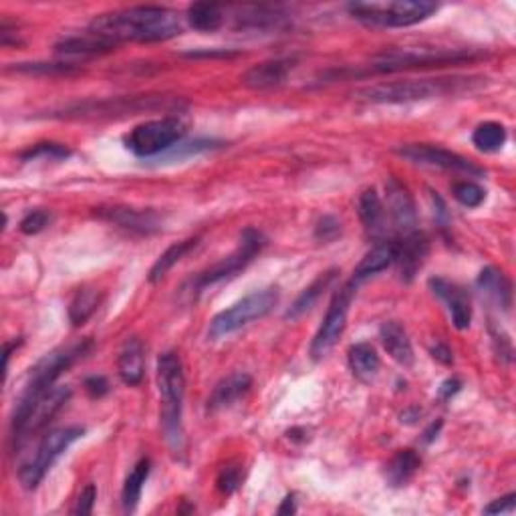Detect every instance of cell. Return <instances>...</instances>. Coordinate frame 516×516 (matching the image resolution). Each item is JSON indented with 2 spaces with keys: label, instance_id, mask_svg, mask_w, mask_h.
<instances>
[{
  "label": "cell",
  "instance_id": "cell-14",
  "mask_svg": "<svg viewBox=\"0 0 516 516\" xmlns=\"http://www.w3.org/2000/svg\"><path fill=\"white\" fill-rule=\"evenodd\" d=\"M71 398V390H69L67 385L61 387H53V390H49L42 398L37 401V406L31 410V414L24 419V424L16 429L13 434V442L16 448H21L24 440H29L31 436L39 434L42 428L49 426V421L53 419L65 403Z\"/></svg>",
  "mask_w": 516,
  "mask_h": 516
},
{
  "label": "cell",
  "instance_id": "cell-45",
  "mask_svg": "<svg viewBox=\"0 0 516 516\" xmlns=\"http://www.w3.org/2000/svg\"><path fill=\"white\" fill-rule=\"evenodd\" d=\"M429 354H432V357L436 361H440L442 365H452V361H454V355H452V351L448 346H444V343L438 341L436 346L429 349Z\"/></svg>",
  "mask_w": 516,
  "mask_h": 516
},
{
  "label": "cell",
  "instance_id": "cell-18",
  "mask_svg": "<svg viewBox=\"0 0 516 516\" xmlns=\"http://www.w3.org/2000/svg\"><path fill=\"white\" fill-rule=\"evenodd\" d=\"M395 248H398V253H395V264H398L400 269L401 281H414L429 253L428 238L416 230L408 236H400V240H395Z\"/></svg>",
  "mask_w": 516,
  "mask_h": 516
},
{
  "label": "cell",
  "instance_id": "cell-40",
  "mask_svg": "<svg viewBox=\"0 0 516 516\" xmlns=\"http://www.w3.org/2000/svg\"><path fill=\"white\" fill-rule=\"evenodd\" d=\"M51 222V214L47 210H31L27 217L21 220L19 230L23 235L32 236V235H39V232L45 230Z\"/></svg>",
  "mask_w": 516,
  "mask_h": 516
},
{
  "label": "cell",
  "instance_id": "cell-13",
  "mask_svg": "<svg viewBox=\"0 0 516 516\" xmlns=\"http://www.w3.org/2000/svg\"><path fill=\"white\" fill-rule=\"evenodd\" d=\"M401 158H406L411 163L438 170H448L456 171V174H466V176H484V170L478 168L476 163H472L460 153L450 152L440 145H429V143H410L403 145L398 150Z\"/></svg>",
  "mask_w": 516,
  "mask_h": 516
},
{
  "label": "cell",
  "instance_id": "cell-30",
  "mask_svg": "<svg viewBox=\"0 0 516 516\" xmlns=\"http://www.w3.org/2000/svg\"><path fill=\"white\" fill-rule=\"evenodd\" d=\"M359 218L364 222L365 230L372 236H382L385 228V212H383V204L380 194L375 192V188H369L364 194L359 196Z\"/></svg>",
  "mask_w": 516,
  "mask_h": 516
},
{
  "label": "cell",
  "instance_id": "cell-36",
  "mask_svg": "<svg viewBox=\"0 0 516 516\" xmlns=\"http://www.w3.org/2000/svg\"><path fill=\"white\" fill-rule=\"evenodd\" d=\"M6 71L27 75H71L79 71V67L73 63H14V67H6Z\"/></svg>",
  "mask_w": 516,
  "mask_h": 516
},
{
  "label": "cell",
  "instance_id": "cell-29",
  "mask_svg": "<svg viewBox=\"0 0 516 516\" xmlns=\"http://www.w3.org/2000/svg\"><path fill=\"white\" fill-rule=\"evenodd\" d=\"M150 470H152L150 458H142L127 475L122 490V509L125 514H134L137 511V504L142 501L143 484L150 476Z\"/></svg>",
  "mask_w": 516,
  "mask_h": 516
},
{
  "label": "cell",
  "instance_id": "cell-25",
  "mask_svg": "<svg viewBox=\"0 0 516 516\" xmlns=\"http://www.w3.org/2000/svg\"><path fill=\"white\" fill-rule=\"evenodd\" d=\"M347 361L351 372L364 383L373 382L382 367L380 355H377V351L373 349V346H369V343H355V346H351L347 351Z\"/></svg>",
  "mask_w": 516,
  "mask_h": 516
},
{
  "label": "cell",
  "instance_id": "cell-4",
  "mask_svg": "<svg viewBox=\"0 0 516 516\" xmlns=\"http://www.w3.org/2000/svg\"><path fill=\"white\" fill-rule=\"evenodd\" d=\"M158 390L161 398V428L174 454L184 450L182 408L186 395V375L182 359L176 351H166L158 359Z\"/></svg>",
  "mask_w": 516,
  "mask_h": 516
},
{
  "label": "cell",
  "instance_id": "cell-8",
  "mask_svg": "<svg viewBox=\"0 0 516 516\" xmlns=\"http://www.w3.org/2000/svg\"><path fill=\"white\" fill-rule=\"evenodd\" d=\"M279 303V289L277 287H266L261 290H254L244 299H240L238 303L230 305L225 311H220L208 327V337L210 339H222L228 335L236 333L243 327L251 325L253 321L263 319L269 315L274 305Z\"/></svg>",
  "mask_w": 516,
  "mask_h": 516
},
{
  "label": "cell",
  "instance_id": "cell-2",
  "mask_svg": "<svg viewBox=\"0 0 516 516\" xmlns=\"http://www.w3.org/2000/svg\"><path fill=\"white\" fill-rule=\"evenodd\" d=\"M480 77H446V79H406L380 83L373 88L361 89L357 96L369 103H382V106H400V103L426 101L434 97L456 96L480 85Z\"/></svg>",
  "mask_w": 516,
  "mask_h": 516
},
{
  "label": "cell",
  "instance_id": "cell-46",
  "mask_svg": "<svg viewBox=\"0 0 516 516\" xmlns=\"http://www.w3.org/2000/svg\"><path fill=\"white\" fill-rule=\"evenodd\" d=\"M462 390V382L460 380H456V377H452V380H446L440 387V398L442 400H450L454 398L456 393H458Z\"/></svg>",
  "mask_w": 516,
  "mask_h": 516
},
{
  "label": "cell",
  "instance_id": "cell-19",
  "mask_svg": "<svg viewBox=\"0 0 516 516\" xmlns=\"http://www.w3.org/2000/svg\"><path fill=\"white\" fill-rule=\"evenodd\" d=\"M292 67H295V63L289 61V59H274V61L258 63L243 75V85L254 91L281 88L289 79Z\"/></svg>",
  "mask_w": 516,
  "mask_h": 516
},
{
  "label": "cell",
  "instance_id": "cell-6",
  "mask_svg": "<svg viewBox=\"0 0 516 516\" xmlns=\"http://www.w3.org/2000/svg\"><path fill=\"white\" fill-rule=\"evenodd\" d=\"M354 19L369 27L403 29L424 23L436 11L438 5L429 0H395V3H351L347 6Z\"/></svg>",
  "mask_w": 516,
  "mask_h": 516
},
{
  "label": "cell",
  "instance_id": "cell-21",
  "mask_svg": "<svg viewBox=\"0 0 516 516\" xmlns=\"http://www.w3.org/2000/svg\"><path fill=\"white\" fill-rule=\"evenodd\" d=\"M115 49H117L115 42L107 41L106 37H99V34L91 31L81 34V37L63 39L55 45L57 53L65 57H97V55H107Z\"/></svg>",
  "mask_w": 516,
  "mask_h": 516
},
{
  "label": "cell",
  "instance_id": "cell-7",
  "mask_svg": "<svg viewBox=\"0 0 516 516\" xmlns=\"http://www.w3.org/2000/svg\"><path fill=\"white\" fill-rule=\"evenodd\" d=\"M483 59V53L464 49H436V51H387L373 57L367 73H401L416 71V69H434L464 65Z\"/></svg>",
  "mask_w": 516,
  "mask_h": 516
},
{
  "label": "cell",
  "instance_id": "cell-5",
  "mask_svg": "<svg viewBox=\"0 0 516 516\" xmlns=\"http://www.w3.org/2000/svg\"><path fill=\"white\" fill-rule=\"evenodd\" d=\"M180 99L166 96H132V97H109L101 101H83L69 106L55 114L63 119H124L129 115H140L145 111H171L180 109Z\"/></svg>",
  "mask_w": 516,
  "mask_h": 516
},
{
  "label": "cell",
  "instance_id": "cell-32",
  "mask_svg": "<svg viewBox=\"0 0 516 516\" xmlns=\"http://www.w3.org/2000/svg\"><path fill=\"white\" fill-rule=\"evenodd\" d=\"M188 23L200 32H214L225 24V13L220 5L214 3H196L188 8Z\"/></svg>",
  "mask_w": 516,
  "mask_h": 516
},
{
  "label": "cell",
  "instance_id": "cell-15",
  "mask_svg": "<svg viewBox=\"0 0 516 516\" xmlns=\"http://www.w3.org/2000/svg\"><path fill=\"white\" fill-rule=\"evenodd\" d=\"M96 217L142 236L156 235L161 230L160 214L150 208L143 210L129 208V206H103V208H96Z\"/></svg>",
  "mask_w": 516,
  "mask_h": 516
},
{
  "label": "cell",
  "instance_id": "cell-41",
  "mask_svg": "<svg viewBox=\"0 0 516 516\" xmlns=\"http://www.w3.org/2000/svg\"><path fill=\"white\" fill-rule=\"evenodd\" d=\"M97 501V486L96 484H88L83 490L79 498H77V502L73 506V514L77 516H88L93 512V506H96Z\"/></svg>",
  "mask_w": 516,
  "mask_h": 516
},
{
  "label": "cell",
  "instance_id": "cell-11",
  "mask_svg": "<svg viewBox=\"0 0 516 516\" xmlns=\"http://www.w3.org/2000/svg\"><path fill=\"white\" fill-rule=\"evenodd\" d=\"M266 246V238L263 236V232H258L256 228H244L243 235H240V244L232 254L225 256L217 264H212L210 269H206L204 272L198 274L192 281V292L198 295L204 289H208L212 285H218V282L236 277L240 271H244L248 264H251L256 254H261L263 248Z\"/></svg>",
  "mask_w": 516,
  "mask_h": 516
},
{
  "label": "cell",
  "instance_id": "cell-39",
  "mask_svg": "<svg viewBox=\"0 0 516 516\" xmlns=\"http://www.w3.org/2000/svg\"><path fill=\"white\" fill-rule=\"evenodd\" d=\"M240 483H243V472H240L238 464H228L220 470V475L217 478V488L225 496H230L232 493H236Z\"/></svg>",
  "mask_w": 516,
  "mask_h": 516
},
{
  "label": "cell",
  "instance_id": "cell-42",
  "mask_svg": "<svg viewBox=\"0 0 516 516\" xmlns=\"http://www.w3.org/2000/svg\"><path fill=\"white\" fill-rule=\"evenodd\" d=\"M341 235V222L335 217H323L315 228V236L323 243H331Z\"/></svg>",
  "mask_w": 516,
  "mask_h": 516
},
{
  "label": "cell",
  "instance_id": "cell-43",
  "mask_svg": "<svg viewBox=\"0 0 516 516\" xmlns=\"http://www.w3.org/2000/svg\"><path fill=\"white\" fill-rule=\"evenodd\" d=\"M83 387H85V392H88L93 400H99V398H103V395H107V392H109V383H107V380L103 375L88 377V380H85V383H83Z\"/></svg>",
  "mask_w": 516,
  "mask_h": 516
},
{
  "label": "cell",
  "instance_id": "cell-23",
  "mask_svg": "<svg viewBox=\"0 0 516 516\" xmlns=\"http://www.w3.org/2000/svg\"><path fill=\"white\" fill-rule=\"evenodd\" d=\"M380 339L387 355L400 365L410 367L414 364V347H411L408 331L398 321H385L380 329Z\"/></svg>",
  "mask_w": 516,
  "mask_h": 516
},
{
  "label": "cell",
  "instance_id": "cell-34",
  "mask_svg": "<svg viewBox=\"0 0 516 516\" xmlns=\"http://www.w3.org/2000/svg\"><path fill=\"white\" fill-rule=\"evenodd\" d=\"M97 305H99V292L96 289L83 287L75 292L71 303H69V319H71L75 327H79L96 313Z\"/></svg>",
  "mask_w": 516,
  "mask_h": 516
},
{
  "label": "cell",
  "instance_id": "cell-24",
  "mask_svg": "<svg viewBox=\"0 0 516 516\" xmlns=\"http://www.w3.org/2000/svg\"><path fill=\"white\" fill-rule=\"evenodd\" d=\"M395 240H380L372 251H369L361 263L357 264V269L354 271V277L357 282H364L369 277H375V274L383 272L385 269H390L392 264H395Z\"/></svg>",
  "mask_w": 516,
  "mask_h": 516
},
{
  "label": "cell",
  "instance_id": "cell-3",
  "mask_svg": "<svg viewBox=\"0 0 516 516\" xmlns=\"http://www.w3.org/2000/svg\"><path fill=\"white\" fill-rule=\"evenodd\" d=\"M91 341H81L75 343L71 347H61L55 349L42 357L37 365L31 369L29 382L24 385V390L21 393L19 401H16L14 414H13V434L19 429L27 416L31 414V410L37 406V401L45 395L49 390H53L55 382L61 377L69 367H71L75 361L83 359L89 354Z\"/></svg>",
  "mask_w": 516,
  "mask_h": 516
},
{
  "label": "cell",
  "instance_id": "cell-33",
  "mask_svg": "<svg viewBox=\"0 0 516 516\" xmlns=\"http://www.w3.org/2000/svg\"><path fill=\"white\" fill-rule=\"evenodd\" d=\"M282 21V16L277 13V8L266 6H246L243 8V14L238 16V27L243 29H277Z\"/></svg>",
  "mask_w": 516,
  "mask_h": 516
},
{
  "label": "cell",
  "instance_id": "cell-12",
  "mask_svg": "<svg viewBox=\"0 0 516 516\" xmlns=\"http://www.w3.org/2000/svg\"><path fill=\"white\" fill-rule=\"evenodd\" d=\"M357 287H359V282L355 279H351L337 292H335V297L331 300L329 309H327L319 331H317L313 343H311V357L315 361L325 359L331 354L333 347L337 346V341L341 339V335L347 327L349 307H351V300H354L355 297Z\"/></svg>",
  "mask_w": 516,
  "mask_h": 516
},
{
  "label": "cell",
  "instance_id": "cell-31",
  "mask_svg": "<svg viewBox=\"0 0 516 516\" xmlns=\"http://www.w3.org/2000/svg\"><path fill=\"white\" fill-rule=\"evenodd\" d=\"M198 243H200V236L186 238V240H180V243H176V244H171V246L168 248V251L161 253L158 261L153 263L148 281H150V282L161 281L171 269H174V266H176L180 261H182V258H184L188 253L194 251V248L198 246Z\"/></svg>",
  "mask_w": 516,
  "mask_h": 516
},
{
  "label": "cell",
  "instance_id": "cell-26",
  "mask_svg": "<svg viewBox=\"0 0 516 516\" xmlns=\"http://www.w3.org/2000/svg\"><path fill=\"white\" fill-rule=\"evenodd\" d=\"M476 285L484 297L494 300L498 307H502L504 311L511 307L512 300V287L511 281L504 274L494 269V266H486V269L478 274Z\"/></svg>",
  "mask_w": 516,
  "mask_h": 516
},
{
  "label": "cell",
  "instance_id": "cell-17",
  "mask_svg": "<svg viewBox=\"0 0 516 516\" xmlns=\"http://www.w3.org/2000/svg\"><path fill=\"white\" fill-rule=\"evenodd\" d=\"M429 289H432L434 295L442 300L446 309H448L452 325L458 331L468 329L472 323V307L468 292L460 285H456V282L442 277L429 279Z\"/></svg>",
  "mask_w": 516,
  "mask_h": 516
},
{
  "label": "cell",
  "instance_id": "cell-16",
  "mask_svg": "<svg viewBox=\"0 0 516 516\" xmlns=\"http://www.w3.org/2000/svg\"><path fill=\"white\" fill-rule=\"evenodd\" d=\"M385 194H387V210H390V217L395 230H398V235L408 236L411 232H416L418 212L414 198H411L408 188L403 186L400 180L390 178L385 184Z\"/></svg>",
  "mask_w": 516,
  "mask_h": 516
},
{
  "label": "cell",
  "instance_id": "cell-20",
  "mask_svg": "<svg viewBox=\"0 0 516 516\" xmlns=\"http://www.w3.org/2000/svg\"><path fill=\"white\" fill-rule=\"evenodd\" d=\"M251 387H253L251 375L232 373L217 383V387H214L210 393L208 403H206V408H208V411H218L235 406L240 398H244V395L251 392Z\"/></svg>",
  "mask_w": 516,
  "mask_h": 516
},
{
  "label": "cell",
  "instance_id": "cell-37",
  "mask_svg": "<svg viewBox=\"0 0 516 516\" xmlns=\"http://www.w3.org/2000/svg\"><path fill=\"white\" fill-rule=\"evenodd\" d=\"M71 156V150L65 148L61 143H53V142H47V143H34L31 145L29 150H24L21 153V160L23 161H32V160H67Z\"/></svg>",
  "mask_w": 516,
  "mask_h": 516
},
{
  "label": "cell",
  "instance_id": "cell-48",
  "mask_svg": "<svg viewBox=\"0 0 516 516\" xmlns=\"http://www.w3.org/2000/svg\"><path fill=\"white\" fill-rule=\"evenodd\" d=\"M297 512V506H295V496L289 494L285 501H282L279 514H295Z\"/></svg>",
  "mask_w": 516,
  "mask_h": 516
},
{
  "label": "cell",
  "instance_id": "cell-1",
  "mask_svg": "<svg viewBox=\"0 0 516 516\" xmlns=\"http://www.w3.org/2000/svg\"><path fill=\"white\" fill-rule=\"evenodd\" d=\"M89 31L115 42H161L182 32L178 14L166 6H129L99 14Z\"/></svg>",
  "mask_w": 516,
  "mask_h": 516
},
{
  "label": "cell",
  "instance_id": "cell-38",
  "mask_svg": "<svg viewBox=\"0 0 516 516\" xmlns=\"http://www.w3.org/2000/svg\"><path fill=\"white\" fill-rule=\"evenodd\" d=\"M452 196L462 206H466V208H478V206L484 202L486 192L478 184L464 180V182H456L452 186Z\"/></svg>",
  "mask_w": 516,
  "mask_h": 516
},
{
  "label": "cell",
  "instance_id": "cell-9",
  "mask_svg": "<svg viewBox=\"0 0 516 516\" xmlns=\"http://www.w3.org/2000/svg\"><path fill=\"white\" fill-rule=\"evenodd\" d=\"M83 434H85L83 428L69 426L53 429V432H49L42 438L37 452H34L19 468V480L23 488L27 490L37 488L42 483V478L47 476L51 466H53V464L61 458L77 440H79V438H83Z\"/></svg>",
  "mask_w": 516,
  "mask_h": 516
},
{
  "label": "cell",
  "instance_id": "cell-28",
  "mask_svg": "<svg viewBox=\"0 0 516 516\" xmlns=\"http://www.w3.org/2000/svg\"><path fill=\"white\" fill-rule=\"evenodd\" d=\"M335 279H337V271H327V272H321L319 277H317L311 285H309L300 295L297 297L295 303L290 305L289 311L285 313L287 319H299L300 315H305L307 311H311V309L315 307L317 300H319V297L323 295V292L329 289Z\"/></svg>",
  "mask_w": 516,
  "mask_h": 516
},
{
  "label": "cell",
  "instance_id": "cell-49",
  "mask_svg": "<svg viewBox=\"0 0 516 516\" xmlns=\"http://www.w3.org/2000/svg\"><path fill=\"white\" fill-rule=\"evenodd\" d=\"M442 428V421H438V424H432L429 426V429L426 432V442H432L434 438H436V434H438V429Z\"/></svg>",
  "mask_w": 516,
  "mask_h": 516
},
{
  "label": "cell",
  "instance_id": "cell-47",
  "mask_svg": "<svg viewBox=\"0 0 516 516\" xmlns=\"http://www.w3.org/2000/svg\"><path fill=\"white\" fill-rule=\"evenodd\" d=\"M236 53H232V51H194V53H188V57H196V59H200V57H206V59H210V57H235Z\"/></svg>",
  "mask_w": 516,
  "mask_h": 516
},
{
  "label": "cell",
  "instance_id": "cell-22",
  "mask_svg": "<svg viewBox=\"0 0 516 516\" xmlns=\"http://www.w3.org/2000/svg\"><path fill=\"white\" fill-rule=\"evenodd\" d=\"M145 372V347L140 337L125 339L117 357V373L125 385H137Z\"/></svg>",
  "mask_w": 516,
  "mask_h": 516
},
{
  "label": "cell",
  "instance_id": "cell-44",
  "mask_svg": "<svg viewBox=\"0 0 516 516\" xmlns=\"http://www.w3.org/2000/svg\"><path fill=\"white\" fill-rule=\"evenodd\" d=\"M514 504H516V494H509V496H502L498 498V501L490 502L484 512L486 514H502V512H512L514 511Z\"/></svg>",
  "mask_w": 516,
  "mask_h": 516
},
{
  "label": "cell",
  "instance_id": "cell-10",
  "mask_svg": "<svg viewBox=\"0 0 516 516\" xmlns=\"http://www.w3.org/2000/svg\"><path fill=\"white\" fill-rule=\"evenodd\" d=\"M186 127L178 117L152 119L125 135V148L137 158H156L184 140Z\"/></svg>",
  "mask_w": 516,
  "mask_h": 516
},
{
  "label": "cell",
  "instance_id": "cell-35",
  "mask_svg": "<svg viewBox=\"0 0 516 516\" xmlns=\"http://www.w3.org/2000/svg\"><path fill=\"white\" fill-rule=\"evenodd\" d=\"M472 142L480 152H498L506 143V127L498 122L480 124L472 134Z\"/></svg>",
  "mask_w": 516,
  "mask_h": 516
},
{
  "label": "cell",
  "instance_id": "cell-27",
  "mask_svg": "<svg viewBox=\"0 0 516 516\" xmlns=\"http://www.w3.org/2000/svg\"><path fill=\"white\" fill-rule=\"evenodd\" d=\"M421 466L419 454L414 450H400L385 466V480L393 488L406 486Z\"/></svg>",
  "mask_w": 516,
  "mask_h": 516
}]
</instances>
